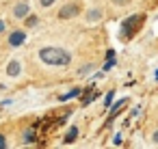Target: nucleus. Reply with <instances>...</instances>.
Segmentation results:
<instances>
[{
	"instance_id": "obj_21",
	"label": "nucleus",
	"mask_w": 158,
	"mask_h": 149,
	"mask_svg": "<svg viewBox=\"0 0 158 149\" xmlns=\"http://www.w3.org/2000/svg\"><path fill=\"white\" fill-rule=\"evenodd\" d=\"M156 80H158V71H156Z\"/></svg>"
},
{
	"instance_id": "obj_1",
	"label": "nucleus",
	"mask_w": 158,
	"mask_h": 149,
	"mask_svg": "<svg viewBox=\"0 0 158 149\" xmlns=\"http://www.w3.org/2000/svg\"><path fill=\"white\" fill-rule=\"evenodd\" d=\"M39 56H41V61L46 65H56V67L69 65V61H72V56L67 54V50H61V48H41Z\"/></svg>"
},
{
	"instance_id": "obj_12",
	"label": "nucleus",
	"mask_w": 158,
	"mask_h": 149,
	"mask_svg": "<svg viewBox=\"0 0 158 149\" xmlns=\"http://www.w3.org/2000/svg\"><path fill=\"white\" fill-rule=\"evenodd\" d=\"M33 140H35V132H33V130H28V132L24 134V143H33Z\"/></svg>"
},
{
	"instance_id": "obj_15",
	"label": "nucleus",
	"mask_w": 158,
	"mask_h": 149,
	"mask_svg": "<svg viewBox=\"0 0 158 149\" xmlns=\"http://www.w3.org/2000/svg\"><path fill=\"white\" fill-rule=\"evenodd\" d=\"M110 102H113V93H108V95H106V99H104V104H106V106H110Z\"/></svg>"
},
{
	"instance_id": "obj_5",
	"label": "nucleus",
	"mask_w": 158,
	"mask_h": 149,
	"mask_svg": "<svg viewBox=\"0 0 158 149\" xmlns=\"http://www.w3.org/2000/svg\"><path fill=\"white\" fill-rule=\"evenodd\" d=\"M13 15L20 20V18H26L28 15V2H20L15 9H13Z\"/></svg>"
},
{
	"instance_id": "obj_2",
	"label": "nucleus",
	"mask_w": 158,
	"mask_h": 149,
	"mask_svg": "<svg viewBox=\"0 0 158 149\" xmlns=\"http://www.w3.org/2000/svg\"><path fill=\"white\" fill-rule=\"evenodd\" d=\"M143 15H132V18H128V20H123V24H121V37L123 39H130L141 26H143Z\"/></svg>"
},
{
	"instance_id": "obj_6",
	"label": "nucleus",
	"mask_w": 158,
	"mask_h": 149,
	"mask_svg": "<svg viewBox=\"0 0 158 149\" xmlns=\"http://www.w3.org/2000/svg\"><path fill=\"white\" fill-rule=\"evenodd\" d=\"M7 74H9L11 78L20 76V63H18V61H11V63H9V67H7Z\"/></svg>"
},
{
	"instance_id": "obj_14",
	"label": "nucleus",
	"mask_w": 158,
	"mask_h": 149,
	"mask_svg": "<svg viewBox=\"0 0 158 149\" xmlns=\"http://www.w3.org/2000/svg\"><path fill=\"white\" fill-rule=\"evenodd\" d=\"M39 5H41V7H52L54 0H39Z\"/></svg>"
},
{
	"instance_id": "obj_19",
	"label": "nucleus",
	"mask_w": 158,
	"mask_h": 149,
	"mask_svg": "<svg viewBox=\"0 0 158 149\" xmlns=\"http://www.w3.org/2000/svg\"><path fill=\"white\" fill-rule=\"evenodd\" d=\"M152 140H154V143H156V145H158V130H156V132H154V138H152Z\"/></svg>"
},
{
	"instance_id": "obj_11",
	"label": "nucleus",
	"mask_w": 158,
	"mask_h": 149,
	"mask_svg": "<svg viewBox=\"0 0 158 149\" xmlns=\"http://www.w3.org/2000/svg\"><path fill=\"white\" fill-rule=\"evenodd\" d=\"M78 93H80V89H74V91H69L67 95H61V99H63V102H67V99H72V97H76Z\"/></svg>"
},
{
	"instance_id": "obj_18",
	"label": "nucleus",
	"mask_w": 158,
	"mask_h": 149,
	"mask_svg": "<svg viewBox=\"0 0 158 149\" xmlns=\"http://www.w3.org/2000/svg\"><path fill=\"white\" fill-rule=\"evenodd\" d=\"M113 143H115V145H121V134H117V136L113 138Z\"/></svg>"
},
{
	"instance_id": "obj_4",
	"label": "nucleus",
	"mask_w": 158,
	"mask_h": 149,
	"mask_svg": "<svg viewBox=\"0 0 158 149\" xmlns=\"http://www.w3.org/2000/svg\"><path fill=\"white\" fill-rule=\"evenodd\" d=\"M24 39H26V35H24L22 30H15V33H11L9 43H11L13 48H18V46H22V43H24Z\"/></svg>"
},
{
	"instance_id": "obj_9",
	"label": "nucleus",
	"mask_w": 158,
	"mask_h": 149,
	"mask_svg": "<svg viewBox=\"0 0 158 149\" xmlns=\"http://www.w3.org/2000/svg\"><path fill=\"white\" fill-rule=\"evenodd\" d=\"M24 22H26V26H28V28H33V26H37V24H39V18H37V15H26V20H24Z\"/></svg>"
},
{
	"instance_id": "obj_3",
	"label": "nucleus",
	"mask_w": 158,
	"mask_h": 149,
	"mask_svg": "<svg viewBox=\"0 0 158 149\" xmlns=\"http://www.w3.org/2000/svg\"><path fill=\"white\" fill-rule=\"evenodd\" d=\"M80 13V7L76 5V2H69V5H65L61 11H59V18L61 20H72V18H76Z\"/></svg>"
},
{
	"instance_id": "obj_16",
	"label": "nucleus",
	"mask_w": 158,
	"mask_h": 149,
	"mask_svg": "<svg viewBox=\"0 0 158 149\" xmlns=\"http://www.w3.org/2000/svg\"><path fill=\"white\" fill-rule=\"evenodd\" d=\"M5 147H7V140H5L2 134H0V149H5Z\"/></svg>"
},
{
	"instance_id": "obj_20",
	"label": "nucleus",
	"mask_w": 158,
	"mask_h": 149,
	"mask_svg": "<svg viewBox=\"0 0 158 149\" xmlns=\"http://www.w3.org/2000/svg\"><path fill=\"white\" fill-rule=\"evenodd\" d=\"M2 30H5V22H2V20H0V33H2Z\"/></svg>"
},
{
	"instance_id": "obj_7",
	"label": "nucleus",
	"mask_w": 158,
	"mask_h": 149,
	"mask_svg": "<svg viewBox=\"0 0 158 149\" xmlns=\"http://www.w3.org/2000/svg\"><path fill=\"white\" fill-rule=\"evenodd\" d=\"M87 20H89V22H98V20H102V9H91V11L87 13Z\"/></svg>"
},
{
	"instance_id": "obj_17",
	"label": "nucleus",
	"mask_w": 158,
	"mask_h": 149,
	"mask_svg": "<svg viewBox=\"0 0 158 149\" xmlns=\"http://www.w3.org/2000/svg\"><path fill=\"white\" fill-rule=\"evenodd\" d=\"M113 2H115V5H121V7H123V5H128V2H130V0H113Z\"/></svg>"
},
{
	"instance_id": "obj_13",
	"label": "nucleus",
	"mask_w": 158,
	"mask_h": 149,
	"mask_svg": "<svg viewBox=\"0 0 158 149\" xmlns=\"http://www.w3.org/2000/svg\"><path fill=\"white\" fill-rule=\"evenodd\" d=\"M93 69V65H85V67H80V71H78V76H87L89 71Z\"/></svg>"
},
{
	"instance_id": "obj_8",
	"label": "nucleus",
	"mask_w": 158,
	"mask_h": 149,
	"mask_svg": "<svg viewBox=\"0 0 158 149\" xmlns=\"http://www.w3.org/2000/svg\"><path fill=\"white\" fill-rule=\"evenodd\" d=\"M123 104H126V99H121V102H117V104H115V108L110 110V117H108V121H113V119H115V117H117V115L121 112V108H123Z\"/></svg>"
},
{
	"instance_id": "obj_10",
	"label": "nucleus",
	"mask_w": 158,
	"mask_h": 149,
	"mask_svg": "<svg viewBox=\"0 0 158 149\" xmlns=\"http://www.w3.org/2000/svg\"><path fill=\"white\" fill-rule=\"evenodd\" d=\"M78 136V130L76 127H72L69 132H67V136H65V143H74V138Z\"/></svg>"
}]
</instances>
